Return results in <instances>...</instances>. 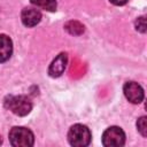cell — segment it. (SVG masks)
<instances>
[{"label":"cell","instance_id":"1","mask_svg":"<svg viewBox=\"0 0 147 147\" xmlns=\"http://www.w3.org/2000/svg\"><path fill=\"white\" fill-rule=\"evenodd\" d=\"M91 131L86 125L75 124L69 129L68 141L74 147H85L91 142Z\"/></svg>","mask_w":147,"mask_h":147},{"label":"cell","instance_id":"2","mask_svg":"<svg viewBox=\"0 0 147 147\" xmlns=\"http://www.w3.org/2000/svg\"><path fill=\"white\" fill-rule=\"evenodd\" d=\"M9 142L14 147H30L34 144V136L26 127L14 126L9 131Z\"/></svg>","mask_w":147,"mask_h":147},{"label":"cell","instance_id":"3","mask_svg":"<svg viewBox=\"0 0 147 147\" xmlns=\"http://www.w3.org/2000/svg\"><path fill=\"white\" fill-rule=\"evenodd\" d=\"M5 107L15 115L25 116L31 111L32 102L25 95H9L5 101Z\"/></svg>","mask_w":147,"mask_h":147},{"label":"cell","instance_id":"4","mask_svg":"<svg viewBox=\"0 0 147 147\" xmlns=\"http://www.w3.org/2000/svg\"><path fill=\"white\" fill-rule=\"evenodd\" d=\"M125 144V133L118 126H110L102 134V145L106 147H119Z\"/></svg>","mask_w":147,"mask_h":147},{"label":"cell","instance_id":"5","mask_svg":"<svg viewBox=\"0 0 147 147\" xmlns=\"http://www.w3.org/2000/svg\"><path fill=\"white\" fill-rule=\"evenodd\" d=\"M125 98L131 103H140L144 100V90L136 82H127L123 86Z\"/></svg>","mask_w":147,"mask_h":147},{"label":"cell","instance_id":"6","mask_svg":"<svg viewBox=\"0 0 147 147\" xmlns=\"http://www.w3.org/2000/svg\"><path fill=\"white\" fill-rule=\"evenodd\" d=\"M67 63H68V54L67 53H60L52 61V63L49 64L48 75L51 77H54V78L55 77H60L64 72Z\"/></svg>","mask_w":147,"mask_h":147},{"label":"cell","instance_id":"7","mask_svg":"<svg viewBox=\"0 0 147 147\" xmlns=\"http://www.w3.org/2000/svg\"><path fill=\"white\" fill-rule=\"evenodd\" d=\"M21 18H22V23L25 26L32 28V26L37 25L41 21V13L37 8L28 7V8H24L22 10Z\"/></svg>","mask_w":147,"mask_h":147},{"label":"cell","instance_id":"8","mask_svg":"<svg viewBox=\"0 0 147 147\" xmlns=\"http://www.w3.org/2000/svg\"><path fill=\"white\" fill-rule=\"evenodd\" d=\"M13 53V41L7 34H0V63L9 60Z\"/></svg>","mask_w":147,"mask_h":147},{"label":"cell","instance_id":"9","mask_svg":"<svg viewBox=\"0 0 147 147\" xmlns=\"http://www.w3.org/2000/svg\"><path fill=\"white\" fill-rule=\"evenodd\" d=\"M30 2L41 9L47 11H55L56 10V0H30Z\"/></svg>","mask_w":147,"mask_h":147},{"label":"cell","instance_id":"10","mask_svg":"<svg viewBox=\"0 0 147 147\" xmlns=\"http://www.w3.org/2000/svg\"><path fill=\"white\" fill-rule=\"evenodd\" d=\"M64 28L70 34H74V36H78L84 32V25L77 21H69Z\"/></svg>","mask_w":147,"mask_h":147},{"label":"cell","instance_id":"11","mask_svg":"<svg viewBox=\"0 0 147 147\" xmlns=\"http://www.w3.org/2000/svg\"><path fill=\"white\" fill-rule=\"evenodd\" d=\"M146 116H141L138 121H137V127H138V131L140 132V134L142 137H146L147 136V123H146Z\"/></svg>","mask_w":147,"mask_h":147},{"label":"cell","instance_id":"12","mask_svg":"<svg viewBox=\"0 0 147 147\" xmlns=\"http://www.w3.org/2000/svg\"><path fill=\"white\" fill-rule=\"evenodd\" d=\"M136 29L142 33L146 32V18H145V16H141L136 21Z\"/></svg>","mask_w":147,"mask_h":147},{"label":"cell","instance_id":"13","mask_svg":"<svg viewBox=\"0 0 147 147\" xmlns=\"http://www.w3.org/2000/svg\"><path fill=\"white\" fill-rule=\"evenodd\" d=\"M113 5H116V6H123V5H125L129 0H109Z\"/></svg>","mask_w":147,"mask_h":147},{"label":"cell","instance_id":"14","mask_svg":"<svg viewBox=\"0 0 147 147\" xmlns=\"http://www.w3.org/2000/svg\"><path fill=\"white\" fill-rule=\"evenodd\" d=\"M1 142H2V137L0 136V144H1Z\"/></svg>","mask_w":147,"mask_h":147}]
</instances>
